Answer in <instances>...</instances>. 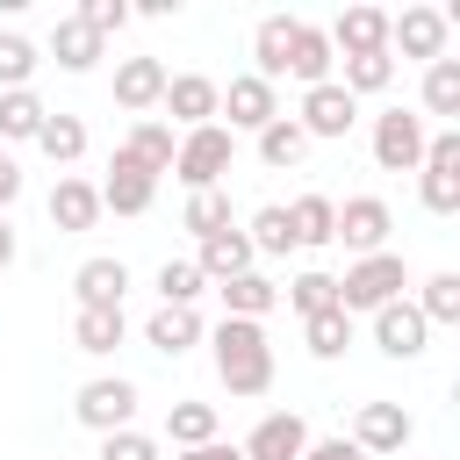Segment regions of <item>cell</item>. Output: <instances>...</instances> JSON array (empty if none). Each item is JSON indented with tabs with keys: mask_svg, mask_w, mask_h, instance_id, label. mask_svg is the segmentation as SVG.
I'll return each mask as SVG.
<instances>
[{
	"mask_svg": "<svg viewBox=\"0 0 460 460\" xmlns=\"http://www.w3.org/2000/svg\"><path fill=\"white\" fill-rule=\"evenodd\" d=\"M79 22H86L93 36H115V29L129 22V7H122V0H86V7H79Z\"/></svg>",
	"mask_w": 460,
	"mask_h": 460,
	"instance_id": "43",
	"label": "cell"
},
{
	"mask_svg": "<svg viewBox=\"0 0 460 460\" xmlns=\"http://www.w3.org/2000/svg\"><path fill=\"white\" fill-rule=\"evenodd\" d=\"M144 345H158L165 359H180V352H194V345H201V316H194V309H165V302H158V309L144 316Z\"/></svg>",
	"mask_w": 460,
	"mask_h": 460,
	"instance_id": "23",
	"label": "cell"
},
{
	"mask_svg": "<svg viewBox=\"0 0 460 460\" xmlns=\"http://www.w3.org/2000/svg\"><path fill=\"white\" fill-rule=\"evenodd\" d=\"M244 237H252V259H288V252H295V230H288V208H280V201H266Z\"/></svg>",
	"mask_w": 460,
	"mask_h": 460,
	"instance_id": "33",
	"label": "cell"
},
{
	"mask_svg": "<svg viewBox=\"0 0 460 460\" xmlns=\"http://www.w3.org/2000/svg\"><path fill=\"white\" fill-rule=\"evenodd\" d=\"M43 101L22 86V93H0V137H14V144H36V129H43Z\"/></svg>",
	"mask_w": 460,
	"mask_h": 460,
	"instance_id": "35",
	"label": "cell"
},
{
	"mask_svg": "<svg viewBox=\"0 0 460 460\" xmlns=\"http://www.w3.org/2000/svg\"><path fill=\"white\" fill-rule=\"evenodd\" d=\"M280 302L295 309V316H323V309H338V273H295L288 288H280Z\"/></svg>",
	"mask_w": 460,
	"mask_h": 460,
	"instance_id": "31",
	"label": "cell"
},
{
	"mask_svg": "<svg viewBox=\"0 0 460 460\" xmlns=\"http://www.w3.org/2000/svg\"><path fill=\"white\" fill-rule=\"evenodd\" d=\"M165 58H122L115 65V108H129V115H144V108H158V93H165Z\"/></svg>",
	"mask_w": 460,
	"mask_h": 460,
	"instance_id": "17",
	"label": "cell"
},
{
	"mask_svg": "<svg viewBox=\"0 0 460 460\" xmlns=\"http://www.w3.org/2000/svg\"><path fill=\"white\" fill-rule=\"evenodd\" d=\"M402 288H410V266H402V252H374V259H352L345 266V280H338V309L352 316V309H388V302H402Z\"/></svg>",
	"mask_w": 460,
	"mask_h": 460,
	"instance_id": "2",
	"label": "cell"
},
{
	"mask_svg": "<svg viewBox=\"0 0 460 460\" xmlns=\"http://www.w3.org/2000/svg\"><path fill=\"white\" fill-rule=\"evenodd\" d=\"M165 438H172L180 453L208 446V438H216V402H172V410H165Z\"/></svg>",
	"mask_w": 460,
	"mask_h": 460,
	"instance_id": "32",
	"label": "cell"
},
{
	"mask_svg": "<svg viewBox=\"0 0 460 460\" xmlns=\"http://www.w3.org/2000/svg\"><path fill=\"white\" fill-rule=\"evenodd\" d=\"M216 295H223V316H244V323H266V316L280 309V288H273L259 266H252V273H237V280H223Z\"/></svg>",
	"mask_w": 460,
	"mask_h": 460,
	"instance_id": "21",
	"label": "cell"
},
{
	"mask_svg": "<svg viewBox=\"0 0 460 460\" xmlns=\"http://www.w3.org/2000/svg\"><path fill=\"white\" fill-rule=\"evenodd\" d=\"M331 223H338V201H331V194H302V201H288V230H295L302 252L331 244Z\"/></svg>",
	"mask_w": 460,
	"mask_h": 460,
	"instance_id": "26",
	"label": "cell"
},
{
	"mask_svg": "<svg viewBox=\"0 0 460 460\" xmlns=\"http://www.w3.org/2000/svg\"><path fill=\"white\" fill-rule=\"evenodd\" d=\"M302 151H309V137H302V122H295V115H273V122L259 129V158H266L273 172L302 165Z\"/></svg>",
	"mask_w": 460,
	"mask_h": 460,
	"instance_id": "30",
	"label": "cell"
},
{
	"mask_svg": "<svg viewBox=\"0 0 460 460\" xmlns=\"http://www.w3.org/2000/svg\"><path fill=\"white\" fill-rule=\"evenodd\" d=\"M122 288H129V266H122V259H86V266L72 273L79 309H122Z\"/></svg>",
	"mask_w": 460,
	"mask_h": 460,
	"instance_id": "20",
	"label": "cell"
},
{
	"mask_svg": "<svg viewBox=\"0 0 460 460\" xmlns=\"http://www.w3.org/2000/svg\"><path fill=\"white\" fill-rule=\"evenodd\" d=\"M216 345V381L230 395H266L273 388V345H266V323H244V316H223L208 331Z\"/></svg>",
	"mask_w": 460,
	"mask_h": 460,
	"instance_id": "1",
	"label": "cell"
},
{
	"mask_svg": "<svg viewBox=\"0 0 460 460\" xmlns=\"http://www.w3.org/2000/svg\"><path fill=\"white\" fill-rule=\"evenodd\" d=\"M50 58H58L65 72H93V65H101V36H93L79 14H65V22L50 29Z\"/></svg>",
	"mask_w": 460,
	"mask_h": 460,
	"instance_id": "25",
	"label": "cell"
},
{
	"mask_svg": "<svg viewBox=\"0 0 460 460\" xmlns=\"http://www.w3.org/2000/svg\"><path fill=\"white\" fill-rule=\"evenodd\" d=\"M101 460H158V438L137 431V424H129V431H108V438H101Z\"/></svg>",
	"mask_w": 460,
	"mask_h": 460,
	"instance_id": "42",
	"label": "cell"
},
{
	"mask_svg": "<svg viewBox=\"0 0 460 460\" xmlns=\"http://www.w3.org/2000/svg\"><path fill=\"white\" fill-rule=\"evenodd\" d=\"M302 338H309V352H316V359H338V352L352 345V316H345V309H323V316H302Z\"/></svg>",
	"mask_w": 460,
	"mask_h": 460,
	"instance_id": "38",
	"label": "cell"
},
{
	"mask_svg": "<svg viewBox=\"0 0 460 460\" xmlns=\"http://www.w3.org/2000/svg\"><path fill=\"white\" fill-rule=\"evenodd\" d=\"M14 194H22V165H14L7 151H0V216L14 208Z\"/></svg>",
	"mask_w": 460,
	"mask_h": 460,
	"instance_id": "45",
	"label": "cell"
},
{
	"mask_svg": "<svg viewBox=\"0 0 460 460\" xmlns=\"http://www.w3.org/2000/svg\"><path fill=\"white\" fill-rule=\"evenodd\" d=\"M122 331H129L122 309H79V316H72V345L93 352V359H108V352L122 345Z\"/></svg>",
	"mask_w": 460,
	"mask_h": 460,
	"instance_id": "27",
	"label": "cell"
},
{
	"mask_svg": "<svg viewBox=\"0 0 460 460\" xmlns=\"http://www.w3.org/2000/svg\"><path fill=\"white\" fill-rule=\"evenodd\" d=\"M288 36H295V14H266V22L252 29V58H259L252 72H259L266 86H273V79H288Z\"/></svg>",
	"mask_w": 460,
	"mask_h": 460,
	"instance_id": "24",
	"label": "cell"
},
{
	"mask_svg": "<svg viewBox=\"0 0 460 460\" xmlns=\"http://www.w3.org/2000/svg\"><path fill=\"white\" fill-rule=\"evenodd\" d=\"M410 431H417V424H410L402 402H359V410H352V446H359L367 460H374V453H402Z\"/></svg>",
	"mask_w": 460,
	"mask_h": 460,
	"instance_id": "9",
	"label": "cell"
},
{
	"mask_svg": "<svg viewBox=\"0 0 460 460\" xmlns=\"http://www.w3.org/2000/svg\"><path fill=\"white\" fill-rule=\"evenodd\" d=\"M230 158H237V137H230L223 122H201V129H187V137H180L172 172L187 180V194H208V187L230 172Z\"/></svg>",
	"mask_w": 460,
	"mask_h": 460,
	"instance_id": "3",
	"label": "cell"
},
{
	"mask_svg": "<svg viewBox=\"0 0 460 460\" xmlns=\"http://www.w3.org/2000/svg\"><path fill=\"white\" fill-rule=\"evenodd\" d=\"M36 151H43L50 165H79V158H86V122H79V115H43Z\"/></svg>",
	"mask_w": 460,
	"mask_h": 460,
	"instance_id": "28",
	"label": "cell"
},
{
	"mask_svg": "<svg viewBox=\"0 0 460 460\" xmlns=\"http://www.w3.org/2000/svg\"><path fill=\"white\" fill-rule=\"evenodd\" d=\"M216 101H223V86H216L208 72H172V79H165V93H158V108H165L180 129L216 122Z\"/></svg>",
	"mask_w": 460,
	"mask_h": 460,
	"instance_id": "10",
	"label": "cell"
},
{
	"mask_svg": "<svg viewBox=\"0 0 460 460\" xmlns=\"http://www.w3.org/2000/svg\"><path fill=\"white\" fill-rule=\"evenodd\" d=\"M388 230H395L388 201H381V194H352V201L338 208V223H331V244H345V252L374 259V252H388Z\"/></svg>",
	"mask_w": 460,
	"mask_h": 460,
	"instance_id": "7",
	"label": "cell"
},
{
	"mask_svg": "<svg viewBox=\"0 0 460 460\" xmlns=\"http://www.w3.org/2000/svg\"><path fill=\"white\" fill-rule=\"evenodd\" d=\"M295 122H302V137H345V129L359 122V101H352L338 79H323V86L302 93V115H295Z\"/></svg>",
	"mask_w": 460,
	"mask_h": 460,
	"instance_id": "13",
	"label": "cell"
},
{
	"mask_svg": "<svg viewBox=\"0 0 460 460\" xmlns=\"http://www.w3.org/2000/svg\"><path fill=\"white\" fill-rule=\"evenodd\" d=\"M302 460H367V453H359L352 438H309V446H302Z\"/></svg>",
	"mask_w": 460,
	"mask_h": 460,
	"instance_id": "44",
	"label": "cell"
},
{
	"mask_svg": "<svg viewBox=\"0 0 460 460\" xmlns=\"http://www.w3.org/2000/svg\"><path fill=\"white\" fill-rule=\"evenodd\" d=\"M417 316L424 323H460V273H431L424 295H417Z\"/></svg>",
	"mask_w": 460,
	"mask_h": 460,
	"instance_id": "41",
	"label": "cell"
},
{
	"mask_svg": "<svg viewBox=\"0 0 460 460\" xmlns=\"http://www.w3.org/2000/svg\"><path fill=\"white\" fill-rule=\"evenodd\" d=\"M417 194L431 216H453L460 208V129H438L424 144V165H417Z\"/></svg>",
	"mask_w": 460,
	"mask_h": 460,
	"instance_id": "5",
	"label": "cell"
},
{
	"mask_svg": "<svg viewBox=\"0 0 460 460\" xmlns=\"http://www.w3.org/2000/svg\"><path fill=\"white\" fill-rule=\"evenodd\" d=\"M424 338H431V323L417 316V302H388V309H374V345H381L388 359H417Z\"/></svg>",
	"mask_w": 460,
	"mask_h": 460,
	"instance_id": "16",
	"label": "cell"
},
{
	"mask_svg": "<svg viewBox=\"0 0 460 460\" xmlns=\"http://www.w3.org/2000/svg\"><path fill=\"white\" fill-rule=\"evenodd\" d=\"M208 460H244V453H237V446H223V438H216V446H208Z\"/></svg>",
	"mask_w": 460,
	"mask_h": 460,
	"instance_id": "47",
	"label": "cell"
},
{
	"mask_svg": "<svg viewBox=\"0 0 460 460\" xmlns=\"http://www.w3.org/2000/svg\"><path fill=\"white\" fill-rule=\"evenodd\" d=\"M122 151H129L144 172H172V151H180V137H172L165 122H151V115H144V122L122 137Z\"/></svg>",
	"mask_w": 460,
	"mask_h": 460,
	"instance_id": "29",
	"label": "cell"
},
{
	"mask_svg": "<svg viewBox=\"0 0 460 460\" xmlns=\"http://www.w3.org/2000/svg\"><path fill=\"white\" fill-rule=\"evenodd\" d=\"M151 194H158V172H144V165L115 144L108 180H101V208H115V216H144V208H151Z\"/></svg>",
	"mask_w": 460,
	"mask_h": 460,
	"instance_id": "12",
	"label": "cell"
},
{
	"mask_svg": "<svg viewBox=\"0 0 460 460\" xmlns=\"http://www.w3.org/2000/svg\"><path fill=\"white\" fill-rule=\"evenodd\" d=\"M216 115H230V129H252V137H259V129H266V122L280 115V93H273V86H266L259 72H237V79L223 86Z\"/></svg>",
	"mask_w": 460,
	"mask_h": 460,
	"instance_id": "11",
	"label": "cell"
},
{
	"mask_svg": "<svg viewBox=\"0 0 460 460\" xmlns=\"http://www.w3.org/2000/svg\"><path fill=\"white\" fill-rule=\"evenodd\" d=\"M201 295H208V280H201L194 259H165V266H158V302H165V309H194Z\"/></svg>",
	"mask_w": 460,
	"mask_h": 460,
	"instance_id": "34",
	"label": "cell"
},
{
	"mask_svg": "<svg viewBox=\"0 0 460 460\" xmlns=\"http://www.w3.org/2000/svg\"><path fill=\"white\" fill-rule=\"evenodd\" d=\"M36 43L29 36H14V29H0V93H22L29 79H36Z\"/></svg>",
	"mask_w": 460,
	"mask_h": 460,
	"instance_id": "36",
	"label": "cell"
},
{
	"mask_svg": "<svg viewBox=\"0 0 460 460\" xmlns=\"http://www.w3.org/2000/svg\"><path fill=\"white\" fill-rule=\"evenodd\" d=\"M388 79H395V58L374 50V58H345V79H338V86L359 101V93H388Z\"/></svg>",
	"mask_w": 460,
	"mask_h": 460,
	"instance_id": "39",
	"label": "cell"
},
{
	"mask_svg": "<svg viewBox=\"0 0 460 460\" xmlns=\"http://www.w3.org/2000/svg\"><path fill=\"white\" fill-rule=\"evenodd\" d=\"M323 36H331L338 58H374V50H388V14L381 7H345Z\"/></svg>",
	"mask_w": 460,
	"mask_h": 460,
	"instance_id": "15",
	"label": "cell"
},
{
	"mask_svg": "<svg viewBox=\"0 0 460 460\" xmlns=\"http://www.w3.org/2000/svg\"><path fill=\"white\" fill-rule=\"evenodd\" d=\"M331 65H338L331 36H323L316 22H295V36H288V79H302V86H323V79H331Z\"/></svg>",
	"mask_w": 460,
	"mask_h": 460,
	"instance_id": "18",
	"label": "cell"
},
{
	"mask_svg": "<svg viewBox=\"0 0 460 460\" xmlns=\"http://www.w3.org/2000/svg\"><path fill=\"white\" fill-rule=\"evenodd\" d=\"M7 266H14V223L0 216V273H7Z\"/></svg>",
	"mask_w": 460,
	"mask_h": 460,
	"instance_id": "46",
	"label": "cell"
},
{
	"mask_svg": "<svg viewBox=\"0 0 460 460\" xmlns=\"http://www.w3.org/2000/svg\"><path fill=\"white\" fill-rule=\"evenodd\" d=\"M72 417L86 424V431H129V417H137V381H122V374H101V381H86L79 395H72Z\"/></svg>",
	"mask_w": 460,
	"mask_h": 460,
	"instance_id": "6",
	"label": "cell"
},
{
	"mask_svg": "<svg viewBox=\"0 0 460 460\" xmlns=\"http://www.w3.org/2000/svg\"><path fill=\"white\" fill-rule=\"evenodd\" d=\"M302 446H309V424H302L295 410H266L237 453H244V460H302Z\"/></svg>",
	"mask_w": 460,
	"mask_h": 460,
	"instance_id": "14",
	"label": "cell"
},
{
	"mask_svg": "<svg viewBox=\"0 0 460 460\" xmlns=\"http://www.w3.org/2000/svg\"><path fill=\"white\" fill-rule=\"evenodd\" d=\"M50 223H58V230H93V223H101V187L65 172V180L50 187Z\"/></svg>",
	"mask_w": 460,
	"mask_h": 460,
	"instance_id": "22",
	"label": "cell"
},
{
	"mask_svg": "<svg viewBox=\"0 0 460 460\" xmlns=\"http://www.w3.org/2000/svg\"><path fill=\"white\" fill-rule=\"evenodd\" d=\"M446 36H453V14H438V7H402V14H388V58L402 50V58L438 65V58H446Z\"/></svg>",
	"mask_w": 460,
	"mask_h": 460,
	"instance_id": "8",
	"label": "cell"
},
{
	"mask_svg": "<svg viewBox=\"0 0 460 460\" xmlns=\"http://www.w3.org/2000/svg\"><path fill=\"white\" fill-rule=\"evenodd\" d=\"M180 230H194V237H216V230H230V194H223V187H208V194H187V216H180Z\"/></svg>",
	"mask_w": 460,
	"mask_h": 460,
	"instance_id": "40",
	"label": "cell"
},
{
	"mask_svg": "<svg viewBox=\"0 0 460 460\" xmlns=\"http://www.w3.org/2000/svg\"><path fill=\"white\" fill-rule=\"evenodd\" d=\"M424 144H431L424 115H410V108L374 115V165H381V172H417V165H424Z\"/></svg>",
	"mask_w": 460,
	"mask_h": 460,
	"instance_id": "4",
	"label": "cell"
},
{
	"mask_svg": "<svg viewBox=\"0 0 460 460\" xmlns=\"http://www.w3.org/2000/svg\"><path fill=\"white\" fill-rule=\"evenodd\" d=\"M194 266H201V280H237V273H252V237L230 223V230H216V237H201V252H194Z\"/></svg>",
	"mask_w": 460,
	"mask_h": 460,
	"instance_id": "19",
	"label": "cell"
},
{
	"mask_svg": "<svg viewBox=\"0 0 460 460\" xmlns=\"http://www.w3.org/2000/svg\"><path fill=\"white\" fill-rule=\"evenodd\" d=\"M424 115H460V58L424 65Z\"/></svg>",
	"mask_w": 460,
	"mask_h": 460,
	"instance_id": "37",
	"label": "cell"
}]
</instances>
